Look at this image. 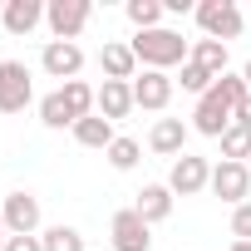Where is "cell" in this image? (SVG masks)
<instances>
[{
    "label": "cell",
    "instance_id": "30",
    "mask_svg": "<svg viewBox=\"0 0 251 251\" xmlns=\"http://www.w3.org/2000/svg\"><path fill=\"white\" fill-rule=\"evenodd\" d=\"M241 79H246V89H251V59H246V69H241Z\"/></svg>",
    "mask_w": 251,
    "mask_h": 251
},
{
    "label": "cell",
    "instance_id": "5",
    "mask_svg": "<svg viewBox=\"0 0 251 251\" xmlns=\"http://www.w3.org/2000/svg\"><path fill=\"white\" fill-rule=\"evenodd\" d=\"M30 99H35L30 69L20 59H0V113H20Z\"/></svg>",
    "mask_w": 251,
    "mask_h": 251
},
{
    "label": "cell",
    "instance_id": "2",
    "mask_svg": "<svg viewBox=\"0 0 251 251\" xmlns=\"http://www.w3.org/2000/svg\"><path fill=\"white\" fill-rule=\"evenodd\" d=\"M128 50H133V59H138L143 69H163V74H168L173 64H187V54H192V45H187L177 30H163V25H158V30H138Z\"/></svg>",
    "mask_w": 251,
    "mask_h": 251
},
{
    "label": "cell",
    "instance_id": "19",
    "mask_svg": "<svg viewBox=\"0 0 251 251\" xmlns=\"http://www.w3.org/2000/svg\"><path fill=\"white\" fill-rule=\"evenodd\" d=\"M40 123H45V128H74V113H69V103H64V94L54 89V94H45L40 99Z\"/></svg>",
    "mask_w": 251,
    "mask_h": 251
},
{
    "label": "cell",
    "instance_id": "1",
    "mask_svg": "<svg viewBox=\"0 0 251 251\" xmlns=\"http://www.w3.org/2000/svg\"><path fill=\"white\" fill-rule=\"evenodd\" d=\"M246 79L241 74H222L202 99H197V113H192V128L197 133H207V138H222L231 123H236V108L246 103Z\"/></svg>",
    "mask_w": 251,
    "mask_h": 251
},
{
    "label": "cell",
    "instance_id": "13",
    "mask_svg": "<svg viewBox=\"0 0 251 251\" xmlns=\"http://www.w3.org/2000/svg\"><path fill=\"white\" fill-rule=\"evenodd\" d=\"M133 212H138L148 226H153V222H168V217H173V187H168V182H148V187L138 192Z\"/></svg>",
    "mask_w": 251,
    "mask_h": 251
},
{
    "label": "cell",
    "instance_id": "7",
    "mask_svg": "<svg viewBox=\"0 0 251 251\" xmlns=\"http://www.w3.org/2000/svg\"><path fill=\"white\" fill-rule=\"evenodd\" d=\"M0 217H5L10 236H35L40 231V197L35 192H10L5 207H0Z\"/></svg>",
    "mask_w": 251,
    "mask_h": 251
},
{
    "label": "cell",
    "instance_id": "32",
    "mask_svg": "<svg viewBox=\"0 0 251 251\" xmlns=\"http://www.w3.org/2000/svg\"><path fill=\"white\" fill-rule=\"evenodd\" d=\"M246 168H251V163H246Z\"/></svg>",
    "mask_w": 251,
    "mask_h": 251
},
{
    "label": "cell",
    "instance_id": "29",
    "mask_svg": "<svg viewBox=\"0 0 251 251\" xmlns=\"http://www.w3.org/2000/svg\"><path fill=\"white\" fill-rule=\"evenodd\" d=\"M5 241H10V226H5V217H0V251H5Z\"/></svg>",
    "mask_w": 251,
    "mask_h": 251
},
{
    "label": "cell",
    "instance_id": "20",
    "mask_svg": "<svg viewBox=\"0 0 251 251\" xmlns=\"http://www.w3.org/2000/svg\"><path fill=\"white\" fill-rule=\"evenodd\" d=\"M59 94H64V103H69V113H74V118H89V113H94V99H99V89H89L84 79H69Z\"/></svg>",
    "mask_w": 251,
    "mask_h": 251
},
{
    "label": "cell",
    "instance_id": "18",
    "mask_svg": "<svg viewBox=\"0 0 251 251\" xmlns=\"http://www.w3.org/2000/svg\"><path fill=\"white\" fill-rule=\"evenodd\" d=\"M99 64H103V74H108V79H123V84H133V69H138V59H133V50H128V45H103Z\"/></svg>",
    "mask_w": 251,
    "mask_h": 251
},
{
    "label": "cell",
    "instance_id": "27",
    "mask_svg": "<svg viewBox=\"0 0 251 251\" xmlns=\"http://www.w3.org/2000/svg\"><path fill=\"white\" fill-rule=\"evenodd\" d=\"M5 251H45V241H40V236H10Z\"/></svg>",
    "mask_w": 251,
    "mask_h": 251
},
{
    "label": "cell",
    "instance_id": "25",
    "mask_svg": "<svg viewBox=\"0 0 251 251\" xmlns=\"http://www.w3.org/2000/svg\"><path fill=\"white\" fill-rule=\"evenodd\" d=\"M212 84H217V79H212V74H207V69H197V64H192V59H187V64H182V89H187V94H197V99H202V94H207V89H212Z\"/></svg>",
    "mask_w": 251,
    "mask_h": 251
},
{
    "label": "cell",
    "instance_id": "28",
    "mask_svg": "<svg viewBox=\"0 0 251 251\" xmlns=\"http://www.w3.org/2000/svg\"><path fill=\"white\" fill-rule=\"evenodd\" d=\"M236 123H241V128H251V94H246V103L236 108Z\"/></svg>",
    "mask_w": 251,
    "mask_h": 251
},
{
    "label": "cell",
    "instance_id": "17",
    "mask_svg": "<svg viewBox=\"0 0 251 251\" xmlns=\"http://www.w3.org/2000/svg\"><path fill=\"white\" fill-rule=\"evenodd\" d=\"M197 69H207L212 79H222L226 74V45L222 40H192V54H187Z\"/></svg>",
    "mask_w": 251,
    "mask_h": 251
},
{
    "label": "cell",
    "instance_id": "15",
    "mask_svg": "<svg viewBox=\"0 0 251 251\" xmlns=\"http://www.w3.org/2000/svg\"><path fill=\"white\" fill-rule=\"evenodd\" d=\"M0 20H5L10 35H30L45 20V5H40V0H5V5H0Z\"/></svg>",
    "mask_w": 251,
    "mask_h": 251
},
{
    "label": "cell",
    "instance_id": "31",
    "mask_svg": "<svg viewBox=\"0 0 251 251\" xmlns=\"http://www.w3.org/2000/svg\"><path fill=\"white\" fill-rule=\"evenodd\" d=\"M231 251H251V241H231Z\"/></svg>",
    "mask_w": 251,
    "mask_h": 251
},
{
    "label": "cell",
    "instance_id": "10",
    "mask_svg": "<svg viewBox=\"0 0 251 251\" xmlns=\"http://www.w3.org/2000/svg\"><path fill=\"white\" fill-rule=\"evenodd\" d=\"M108 231H113L108 241H113L118 251H148V241H153V236H148V222H143L133 207L113 212V226H108Z\"/></svg>",
    "mask_w": 251,
    "mask_h": 251
},
{
    "label": "cell",
    "instance_id": "3",
    "mask_svg": "<svg viewBox=\"0 0 251 251\" xmlns=\"http://www.w3.org/2000/svg\"><path fill=\"white\" fill-rule=\"evenodd\" d=\"M89 15H94L89 0H50V5H45V25H50V35H54V40H69V45H74V35L89 25Z\"/></svg>",
    "mask_w": 251,
    "mask_h": 251
},
{
    "label": "cell",
    "instance_id": "9",
    "mask_svg": "<svg viewBox=\"0 0 251 251\" xmlns=\"http://www.w3.org/2000/svg\"><path fill=\"white\" fill-rule=\"evenodd\" d=\"M40 64H45V74H50V79H64V84H69V79L84 69V50H79V45H69V40H50V45H45V54H40Z\"/></svg>",
    "mask_w": 251,
    "mask_h": 251
},
{
    "label": "cell",
    "instance_id": "23",
    "mask_svg": "<svg viewBox=\"0 0 251 251\" xmlns=\"http://www.w3.org/2000/svg\"><path fill=\"white\" fill-rule=\"evenodd\" d=\"M40 241H45V251H84V236H79L74 226H64V222H59V226H50Z\"/></svg>",
    "mask_w": 251,
    "mask_h": 251
},
{
    "label": "cell",
    "instance_id": "11",
    "mask_svg": "<svg viewBox=\"0 0 251 251\" xmlns=\"http://www.w3.org/2000/svg\"><path fill=\"white\" fill-rule=\"evenodd\" d=\"M168 99H173V79L163 74V69H143V74H133V103L138 108H168Z\"/></svg>",
    "mask_w": 251,
    "mask_h": 251
},
{
    "label": "cell",
    "instance_id": "4",
    "mask_svg": "<svg viewBox=\"0 0 251 251\" xmlns=\"http://www.w3.org/2000/svg\"><path fill=\"white\" fill-rule=\"evenodd\" d=\"M197 25H202V35L207 40H236L241 35V10L231 5V0H202L197 5Z\"/></svg>",
    "mask_w": 251,
    "mask_h": 251
},
{
    "label": "cell",
    "instance_id": "16",
    "mask_svg": "<svg viewBox=\"0 0 251 251\" xmlns=\"http://www.w3.org/2000/svg\"><path fill=\"white\" fill-rule=\"evenodd\" d=\"M113 138H118V133H113V123H108V118H99V113H89V118H79V123H74V143H84V148H103V153H108V148H113Z\"/></svg>",
    "mask_w": 251,
    "mask_h": 251
},
{
    "label": "cell",
    "instance_id": "6",
    "mask_svg": "<svg viewBox=\"0 0 251 251\" xmlns=\"http://www.w3.org/2000/svg\"><path fill=\"white\" fill-rule=\"evenodd\" d=\"M168 187H173L177 197H197L202 187H212V163H207V158L182 153V158L173 163V173H168Z\"/></svg>",
    "mask_w": 251,
    "mask_h": 251
},
{
    "label": "cell",
    "instance_id": "22",
    "mask_svg": "<svg viewBox=\"0 0 251 251\" xmlns=\"http://www.w3.org/2000/svg\"><path fill=\"white\" fill-rule=\"evenodd\" d=\"M128 20L138 25V30H158V20H163V0H128Z\"/></svg>",
    "mask_w": 251,
    "mask_h": 251
},
{
    "label": "cell",
    "instance_id": "24",
    "mask_svg": "<svg viewBox=\"0 0 251 251\" xmlns=\"http://www.w3.org/2000/svg\"><path fill=\"white\" fill-rule=\"evenodd\" d=\"M138 158H143V148H138L133 138H113V148H108V163H113L118 173H128V168H138Z\"/></svg>",
    "mask_w": 251,
    "mask_h": 251
},
{
    "label": "cell",
    "instance_id": "8",
    "mask_svg": "<svg viewBox=\"0 0 251 251\" xmlns=\"http://www.w3.org/2000/svg\"><path fill=\"white\" fill-rule=\"evenodd\" d=\"M212 192L222 197V202H231V207H241L246 202V192H251V168L246 163H217L212 168Z\"/></svg>",
    "mask_w": 251,
    "mask_h": 251
},
{
    "label": "cell",
    "instance_id": "12",
    "mask_svg": "<svg viewBox=\"0 0 251 251\" xmlns=\"http://www.w3.org/2000/svg\"><path fill=\"white\" fill-rule=\"evenodd\" d=\"M94 108H99V118H128L138 103H133V84H123V79H103L99 84V99H94Z\"/></svg>",
    "mask_w": 251,
    "mask_h": 251
},
{
    "label": "cell",
    "instance_id": "21",
    "mask_svg": "<svg viewBox=\"0 0 251 251\" xmlns=\"http://www.w3.org/2000/svg\"><path fill=\"white\" fill-rule=\"evenodd\" d=\"M222 158H226V163H241V158H251V128L231 123V128L222 133Z\"/></svg>",
    "mask_w": 251,
    "mask_h": 251
},
{
    "label": "cell",
    "instance_id": "14",
    "mask_svg": "<svg viewBox=\"0 0 251 251\" xmlns=\"http://www.w3.org/2000/svg\"><path fill=\"white\" fill-rule=\"evenodd\" d=\"M182 143H187V123L182 118H158L153 133H148V148L163 153V158H182Z\"/></svg>",
    "mask_w": 251,
    "mask_h": 251
},
{
    "label": "cell",
    "instance_id": "26",
    "mask_svg": "<svg viewBox=\"0 0 251 251\" xmlns=\"http://www.w3.org/2000/svg\"><path fill=\"white\" fill-rule=\"evenodd\" d=\"M231 236H236V241H251V202H241V207L231 212Z\"/></svg>",
    "mask_w": 251,
    "mask_h": 251
}]
</instances>
